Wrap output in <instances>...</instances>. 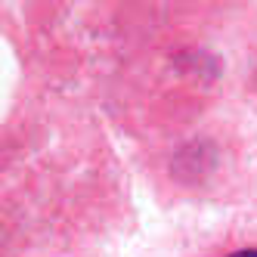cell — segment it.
Returning a JSON list of instances; mask_svg holds the SVG:
<instances>
[{
	"label": "cell",
	"instance_id": "1",
	"mask_svg": "<svg viewBox=\"0 0 257 257\" xmlns=\"http://www.w3.org/2000/svg\"><path fill=\"white\" fill-rule=\"evenodd\" d=\"M232 257H257V248H248V251H235Z\"/></svg>",
	"mask_w": 257,
	"mask_h": 257
}]
</instances>
